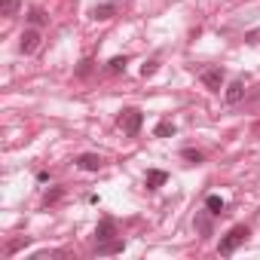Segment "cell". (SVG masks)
I'll return each instance as SVG.
<instances>
[{
    "instance_id": "1",
    "label": "cell",
    "mask_w": 260,
    "mask_h": 260,
    "mask_svg": "<svg viewBox=\"0 0 260 260\" xmlns=\"http://www.w3.org/2000/svg\"><path fill=\"white\" fill-rule=\"evenodd\" d=\"M141 125H144V113H141L138 107H128V110L119 113V128H122L128 138H135V135L141 132Z\"/></svg>"
},
{
    "instance_id": "2",
    "label": "cell",
    "mask_w": 260,
    "mask_h": 260,
    "mask_svg": "<svg viewBox=\"0 0 260 260\" xmlns=\"http://www.w3.org/2000/svg\"><path fill=\"white\" fill-rule=\"evenodd\" d=\"M248 236H251V233H248V226H242V223H239V226H233V230L220 239V248H217V251H220L223 257H230V254H236V248H239Z\"/></svg>"
},
{
    "instance_id": "3",
    "label": "cell",
    "mask_w": 260,
    "mask_h": 260,
    "mask_svg": "<svg viewBox=\"0 0 260 260\" xmlns=\"http://www.w3.org/2000/svg\"><path fill=\"white\" fill-rule=\"evenodd\" d=\"M199 80H202V86H205V89H211V92H220V89H223V80H226V74H223L220 68H208V71H202V74H199Z\"/></svg>"
},
{
    "instance_id": "4",
    "label": "cell",
    "mask_w": 260,
    "mask_h": 260,
    "mask_svg": "<svg viewBox=\"0 0 260 260\" xmlns=\"http://www.w3.org/2000/svg\"><path fill=\"white\" fill-rule=\"evenodd\" d=\"M110 239H116V220H113V217H104V220L95 226V245L110 242Z\"/></svg>"
},
{
    "instance_id": "5",
    "label": "cell",
    "mask_w": 260,
    "mask_h": 260,
    "mask_svg": "<svg viewBox=\"0 0 260 260\" xmlns=\"http://www.w3.org/2000/svg\"><path fill=\"white\" fill-rule=\"evenodd\" d=\"M19 49H22L25 55H34V52L40 49V31H37V28H28V31L22 34V43H19Z\"/></svg>"
},
{
    "instance_id": "6",
    "label": "cell",
    "mask_w": 260,
    "mask_h": 260,
    "mask_svg": "<svg viewBox=\"0 0 260 260\" xmlns=\"http://www.w3.org/2000/svg\"><path fill=\"white\" fill-rule=\"evenodd\" d=\"M77 169H83V172H101L104 169V156H98V153H80L77 156Z\"/></svg>"
},
{
    "instance_id": "7",
    "label": "cell",
    "mask_w": 260,
    "mask_h": 260,
    "mask_svg": "<svg viewBox=\"0 0 260 260\" xmlns=\"http://www.w3.org/2000/svg\"><path fill=\"white\" fill-rule=\"evenodd\" d=\"M122 251H125V242L122 239H110V242L95 245V254L98 257H113V254H122Z\"/></svg>"
},
{
    "instance_id": "8",
    "label": "cell",
    "mask_w": 260,
    "mask_h": 260,
    "mask_svg": "<svg viewBox=\"0 0 260 260\" xmlns=\"http://www.w3.org/2000/svg\"><path fill=\"white\" fill-rule=\"evenodd\" d=\"M242 95H245V83H242V80H236V83L226 86V101H230V104H239Z\"/></svg>"
},
{
    "instance_id": "9",
    "label": "cell",
    "mask_w": 260,
    "mask_h": 260,
    "mask_svg": "<svg viewBox=\"0 0 260 260\" xmlns=\"http://www.w3.org/2000/svg\"><path fill=\"white\" fill-rule=\"evenodd\" d=\"M166 181H169V175H166V172H159V169H150V172H147V187H150V190L162 187Z\"/></svg>"
},
{
    "instance_id": "10",
    "label": "cell",
    "mask_w": 260,
    "mask_h": 260,
    "mask_svg": "<svg viewBox=\"0 0 260 260\" xmlns=\"http://www.w3.org/2000/svg\"><path fill=\"white\" fill-rule=\"evenodd\" d=\"M113 13H116V7H113V4H104V7H95V10H92V19L107 22V19H113Z\"/></svg>"
},
{
    "instance_id": "11",
    "label": "cell",
    "mask_w": 260,
    "mask_h": 260,
    "mask_svg": "<svg viewBox=\"0 0 260 260\" xmlns=\"http://www.w3.org/2000/svg\"><path fill=\"white\" fill-rule=\"evenodd\" d=\"M28 22H31L34 28H43V25L49 22V16H46V13H43L40 7H34V10H28Z\"/></svg>"
},
{
    "instance_id": "12",
    "label": "cell",
    "mask_w": 260,
    "mask_h": 260,
    "mask_svg": "<svg viewBox=\"0 0 260 260\" xmlns=\"http://www.w3.org/2000/svg\"><path fill=\"white\" fill-rule=\"evenodd\" d=\"M223 208H226V202H223L220 196H208V199H205V211H208V214H223Z\"/></svg>"
},
{
    "instance_id": "13",
    "label": "cell",
    "mask_w": 260,
    "mask_h": 260,
    "mask_svg": "<svg viewBox=\"0 0 260 260\" xmlns=\"http://www.w3.org/2000/svg\"><path fill=\"white\" fill-rule=\"evenodd\" d=\"M153 135H156V138H172V135H175V122H172V119H162V122L153 128Z\"/></svg>"
},
{
    "instance_id": "14",
    "label": "cell",
    "mask_w": 260,
    "mask_h": 260,
    "mask_svg": "<svg viewBox=\"0 0 260 260\" xmlns=\"http://www.w3.org/2000/svg\"><path fill=\"white\" fill-rule=\"evenodd\" d=\"M19 7H22V0H0V13L4 16H16Z\"/></svg>"
},
{
    "instance_id": "15",
    "label": "cell",
    "mask_w": 260,
    "mask_h": 260,
    "mask_svg": "<svg viewBox=\"0 0 260 260\" xmlns=\"http://www.w3.org/2000/svg\"><path fill=\"white\" fill-rule=\"evenodd\" d=\"M125 64H128V58H125V55H116V58H110L107 68H110L113 74H119V71H125Z\"/></svg>"
},
{
    "instance_id": "16",
    "label": "cell",
    "mask_w": 260,
    "mask_h": 260,
    "mask_svg": "<svg viewBox=\"0 0 260 260\" xmlns=\"http://www.w3.org/2000/svg\"><path fill=\"white\" fill-rule=\"evenodd\" d=\"M156 74V61H147L144 68H141V77H153Z\"/></svg>"
},
{
    "instance_id": "17",
    "label": "cell",
    "mask_w": 260,
    "mask_h": 260,
    "mask_svg": "<svg viewBox=\"0 0 260 260\" xmlns=\"http://www.w3.org/2000/svg\"><path fill=\"white\" fill-rule=\"evenodd\" d=\"M184 159H190V162H202V153H199V150H184Z\"/></svg>"
},
{
    "instance_id": "18",
    "label": "cell",
    "mask_w": 260,
    "mask_h": 260,
    "mask_svg": "<svg viewBox=\"0 0 260 260\" xmlns=\"http://www.w3.org/2000/svg\"><path fill=\"white\" fill-rule=\"evenodd\" d=\"M196 226H199V230H202V233H205V236H208V233H211V223H208V220H205V217H199V220H196Z\"/></svg>"
},
{
    "instance_id": "19",
    "label": "cell",
    "mask_w": 260,
    "mask_h": 260,
    "mask_svg": "<svg viewBox=\"0 0 260 260\" xmlns=\"http://www.w3.org/2000/svg\"><path fill=\"white\" fill-rule=\"evenodd\" d=\"M58 196H61V190H52V193H46V202H55Z\"/></svg>"
}]
</instances>
